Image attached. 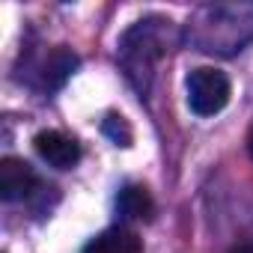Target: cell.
I'll return each instance as SVG.
<instances>
[{
    "instance_id": "cell-1",
    "label": "cell",
    "mask_w": 253,
    "mask_h": 253,
    "mask_svg": "<svg viewBox=\"0 0 253 253\" xmlns=\"http://www.w3.org/2000/svg\"><path fill=\"white\" fill-rule=\"evenodd\" d=\"M232 95V86H229V78L220 72V69H194L188 75V107L197 113V116H214L226 107Z\"/></svg>"
},
{
    "instance_id": "cell-2",
    "label": "cell",
    "mask_w": 253,
    "mask_h": 253,
    "mask_svg": "<svg viewBox=\"0 0 253 253\" xmlns=\"http://www.w3.org/2000/svg\"><path fill=\"white\" fill-rule=\"evenodd\" d=\"M33 146L42 155V161H48L57 170H72L81 161V143L63 131H39Z\"/></svg>"
},
{
    "instance_id": "cell-3",
    "label": "cell",
    "mask_w": 253,
    "mask_h": 253,
    "mask_svg": "<svg viewBox=\"0 0 253 253\" xmlns=\"http://www.w3.org/2000/svg\"><path fill=\"white\" fill-rule=\"evenodd\" d=\"M36 182L39 179H36V173L27 161H21V158H3L0 161V197L6 203L30 197Z\"/></svg>"
},
{
    "instance_id": "cell-4",
    "label": "cell",
    "mask_w": 253,
    "mask_h": 253,
    "mask_svg": "<svg viewBox=\"0 0 253 253\" xmlns=\"http://www.w3.org/2000/svg\"><path fill=\"white\" fill-rule=\"evenodd\" d=\"M84 253H143V244L131 229L113 226V229H104L101 235H95L84 247Z\"/></svg>"
},
{
    "instance_id": "cell-5",
    "label": "cell",
    "mask_w": 253,
    "mask_h": 253,
    "mask_svg": "<svg viewBox=\"0 0 253 253\" xmlns=\"http://www.w3.org/2000/svg\"><path fill=\"white\" fill-rule=\"evenodd\" d=\"M116 209H119L122 217H128V220H149L152 211H155V203H152V197H149V191L143 185H128V188L119 191Z\"/></svg>"
},
{
    "instance_id": "cell-6",
    "label": "cell",
    "mask_w": 253,
    "mask_h": 253,
    "mask_svg": "<svg viewBox=\"0 0 253 253\" xmlns=\"http://www.w3.org/2000/svg\"><path fill=\"white\" fill-rule=\"evenodd\" d=\"M75 66H78V57H75L72 51H66V48H57V51L48 57V63H45V86H48V89L63 86L66 78L75 72Z\"/></svg>"
},
{
    "instance_id": "cell-7",
    "label": "cell",
    "mask_w": 253,
    "mask_h": 253,
    "mask_svg": "<svg viewBox=\"0 0 253 253\" xmlns=\"http://www.w3.org/2000/svg\"><path fill=\"white\" fill-rule=\"evenodd\" d=\"M101 128H104V134L116 143V146H131V128H128V122H125L122 116H116V113H110L107 119H104V125H101Z\"/></svg>"
},
{
    "instance_id": "cell-8",
    "label": "cell",
    "mask_w": 253,
    "mask_h": 253,
    "mask_svg": "<svg viewBox=\"0 0 253 253\" xmlns=\"http://www.w3.org/2000/svg\"><path fill=\"white\" fill-rule=\"evenodd\" d=\"M229 253H253V244H238V247H232Z\"/></svg>"
},
{
    "instance_id": "cell-9",
    "label": "cell",
    "mask_w": 253,
    "mask_h": 253,
    "mask_svg": "<svg viewBox=\"0 0 253 253\" xmlns=\"http://www.w3.org/2000/svg\"><path fill=\"white\" fill-rule=\"evenodd\" d=\"M247 152H250V158H253V131H250V137H247Z\"/></svg>"
}]
</instances>
